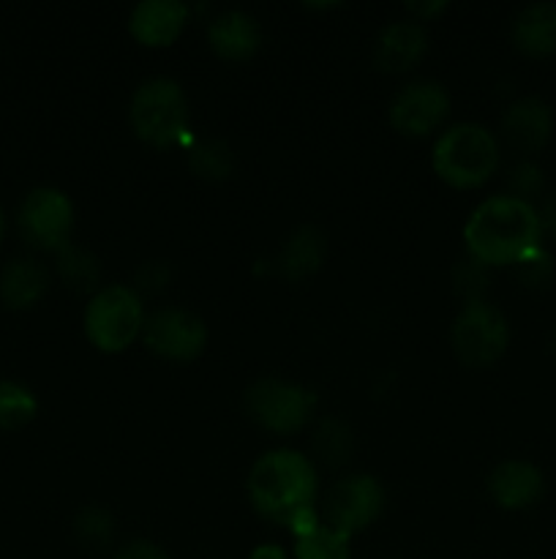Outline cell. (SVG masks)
I'll return each mask as SVG.
<instances>
[{"label":"cell","instance_id":"1","mask_svg":"<svg viewBox=\"0 0 556 559\" xmlns=\"http://www.w3.org/2000/svg\"><path fill=\"white\" fill-rule=\"evenodd\" d=\"M467 254L485 267H516L543 246V224L534 202L501 194L480 202L463 227Z\"/></svg>","mask_w":556,"mask_h":559},{"label":"cell","instance_id":"2","mask_svg":"<svg viewBox=\"0 0 556 559\" xmlns=\"http://www.w3.org/2000/svg\"><path fill=\"white\" fill-rule=\"evenodd\" d=\"M249 502L262 519L281 527H292L294 519L316 508L319 478L311 459L292 448L267 451L251 464L245 478Z\"/></svg>","mask_w":556,"mask_h":559},{"label":"cell","instance_id":"3","mask_svg":"<svg viewBox=\"0 0 556 559\" xmlns=\"http://www.w3.org/2000/svg\"><path fill=\"white\" fill-rule=\"evenodd\" d=\"M499 140L483 123H456L439 134L431 153V167L452 189H480L499 169Z\"/></svg>","mask_w":556,"mask_h":559},{"label":"cell","instance_id":"4","mask_svg":"<svg viewBox=\"0 0 556 559\" xmlns=\"http://www.w3.org/2000/svg\"><path fill=\"white\" fill-rule=\"evenodd\" d=\"M189 96L172 76H150L134 91L129 123L145 145L167 151L189 140Z\"/></svg>","mask_w":556,"mask_h":559},{"label":"cell","instance_id":"5","mask_svg":"<svg viewBox=\"0 0 556 559\" xmlns=\"http://www.w3.org/2000/svg\"><path fill=\"white\" fill-rule=\"evenodd\" d=\"M145 304L140 293L125 284H109L93 293L85 309V336L98 353L118 355L142 338Z\"/></svg>","mask_w":556,"mask_h":559},{"label":"cell","instance_id":"6","mask_svg":"<svg viewBox=\"0 0 556 559\" xmlns=\"http://www.w3.org/2000/svg\"><path fill=\"white\" fill-rule=\"evenodd\" d=\"M316 393L300 382L265 377L245 388V415L273 435H298L316 413Z\"/></svg>","mask_w":556,"mask_h":559},{"label":"cell","instance_id":"7","mask_svg":"<svg viewBox=\"0 0 556 559\" xmlns=\"http://www.w3.org/2000/svg\"><path fill=\"white\" fill-rule=\"evenodd\" d=\"M452 353L469 369H488L510 347V322L488 300H467L450 328Z\"/></svg>","mask_w":556,"mask_h":559},{"label":"cell","instance_id":"8","mask_svg":"<svg viewBox=\"0 0 556 559\" xmlns=\"http://www.w3.org/2000/svg\"><path fill=\"white\" fill-rule=\"evenodd\" d=\"M385 511V486L374 475H349L338 480L322 502V516L336 533L352 535L368 530Z\"/></svg>","mask_w":556,"mask_h":559},{"label":"cell","instance_id":"9","mask_svg":"<svg viewBox=\"0 0 556 559\" xmlns=\"http://www.w3.org/2000/svg\"><path fill=\"white\" fill-rule=\"evenodd\" d=\"M207 325L185 309H158L147 314L142 342L156 358L172 364H191L207 347Z\"/></svg>","mask_w":556,"mask_h":559},{"label":"cell","instance_id":"10","mask_svg":"<svg viewBox=\"0 0 556 559\" xmlns=\"http://www.w3.org/2000/svg\"><path fill=\"white\" fill-rule=\"evenodd\" d=\"M450 107V93L442 82L414 80L392 96L387 118H390V126L398 134L420 140V136L434 134L445 123Z\"/></svg>","mask_w":556,"mask_h":559},{"label":"cell","instance_id":"11","mask_svg":"<svg viewBox=\"0 0 556 559\" xmlns=\"http://www.w3.org/2000/svg\"><path fill=\"white\" fill-rule=\"evenodd\" d=\"M20 229L27 243L38 249H65L74 229V205L69 194L52 186L33 189L20 207Z\"/></svg>","mask_w":556,"mask_h":559},{"label":"cell","instance_id":"12","mask_svg":"<svg viewBox=\"0 0 556 559\" xmlns=\"http://www.w3.org/2000/svg\"><path fill=\"white\" fill-rule=\"evenodd\" d=\"M488 495L501 511H529L545 497V475L529 459H505L488 475Z\"/></svg>","mask_w":556,"mask_h":559},{"label":"cell","instance_id":"13","mask_svg":"<svg viewBox=\"0 0 556 559\" xmlns=\"http://www.w3.org/2000/svg\"><path fill=\"white\" fill-rule=\"evenodd\" d=\"M428 52V31L414 20H396L374 41V63L387 74H407Z\"/></svg>","mask_w":556,"mask_h":559},{"label":"cell","instance_id":"14","mask_svg":"<svg viewBox=\"0 0 556 559\" xmlns=\"http://www.w3.org/2000/svg\"><path fill=\"white\" fill-rule=\"evenodd\" d=\"M185 25H189V5L180 0H142L129 14L131 38L150 49L178 41Z\"/></svg>","mask_w":556,"mask_h":559},{"label":"cell","instance_id":"15","mask_svg":"<svg viewBox=\"0 0 556 559\" xmlns=\"http://www.w3.org/2000/svg\"><path fill=\"white\" fill-rule=\"evenodd\" d=\"M501 136L521 153H537L554 136V109L545 98L523 96L505 109Z\"/></svg>","mask_w":556,"mask_h":559},{"label":"cell","instance_id":"16","mask_svg":"<svg viewBox=\"0 0 556 559\" xmlns=\"http://www.w3.org/2000/svg\"><path fill=\"white\" fill-rule=\"evenodd\" d=\"M207 44L213 52L229 63H243L254 58L262 47V27L249 11H221L207 25Z\"/></svg>","mask_w":556,"mask_h":559},{"label":"cell","instance_id":"17","mask_svg":"<svg viewBox=\"0 0 556 559\" xmlns=\"http://www.w3.org/2000/svg\"><path fill=\"white\" fill-rule=\"evenodd\" d=\"M327 257V240L311 224L294 229L287 240H283L281 251H278V271L287 282H305V278L316 276L325 265Z\"/></svg>","mask_w":556,"mask_h":559},{"label":"cell","instance_id":"18","mask_svg":"<svg viewBox=\"0 0 556 559\" xmlns=\"http://www.w3.org/2000/svg\"><path fill=\"white\" fill-rule=\"evenodd\" d=\"M512 44L527 58L556 55V3H532L512 20Z\"/></svg>","mask_w":556,"mask_h":559},{"label":"cell","instance_id":"19","mask_svg":"<svg viewBox=\"0 0 556 559\" xmlns=\"http://www.w3.org/2000/svg\"><path fill=\"white\" fill-rule=\"evenodd\" d=\"M49 287V276L36 260H14L5 265L0 276V298L11 309H31L44 298Z\"/></svg>","mask_w":556,"mask_h":559},{"label":"cell","instance_id":"20","mask_svg":"<svg viewBox=\"0 0 556 559\" xmlns=\"http://www.w3.org/2000/svg\"><path fill=\"white\" fill-rule=\"evenodd\" d=\"M189 169L196 178L221 183L234 173V151L223 140L194 142L189 151Z\"/></svg>","mask_w":556,"mask_h":559},{"label":"cell","instance_id":"21","mask_svg":"<svg viewBox=\"0 0 556 559\" xmlns=\"http://www.w3.org/2000/svg\"><path fill=\"white\" fill-rule=\"evenodd\" d=\"M311 445H314L316 459H319L322 464L338 467V464L349 462L354 440H352V431H349V426L343 424V420L325 418L319 426H316Z\"/></svg>","mask_w":556,"mask_h":559},{"label":"cell","instance_id":"22","mask_svg":"<svg viewBox=\"0 0 556 559\" xmlns=\"http://www.w3.org/2000/svg\"><path fill=\"white\" fill-rule=\"evenodd\" d=\"M38 413V402L31 388L20 382L0 380V429H22Z\"/></svg>","mask_w":556,"mask_h":559},{"label":"cell","instance_id":"23","mask_svg":"<svg viewBox=\"0 0 556 559\" xmlns=\"http://www.w3.org/2000/svg\"><path fill=\"white\" fill-rule=\"evenodd\" d=\"M58 271L63 276V282L74 289H101V265H98L96 257L85 249H76V246H65L58 251Z\"/></svg>","mask_w":556,"mask_h":559},{"label":"cell","instance_id":"24","mask_svg":"<svg viewBox=\"0 0 556 559\" xmlns=\"http://www.w3.org/2000/svg\"><path fill=\"white\" fill-rule=\"evenodd\" d=\"M294 559H352L347 535L319 524L314 533L294 538Z\"/></svg>","mask_w":556,"mask_h":559},{"label":"cell","instance_id":"25","mask_svg":"<svg viewBox=\"0 0 556 559\" xmlns=\"http://www.w3.org/2000/svg\"><path fill=\"white\" fill-rule=\"evenodd\" d=\"M74 535L85 549H107L114 538L112 513L101 506H85L74 519Z\"/></svg>","mask_w":556,"mask_h":559},{"label":"cell","instance_id":"26","mask_svg":"<svg viewBox=\"0 0 556 559\" xmlns=\"http://www.w3.org/2000/svg\"><path fill=\"white\" fill-rule=\"evenodd\" d=\"M518 278L523 282V287L529 289H543L554 282V257L540 246V249L529 251L521 262L516 265Z\"/></svg>","mask_w":556,"mask_h":559},{"label":"cell","instance_id":"27","mask_svg":"<svg viewBox=\"0 0 556 559\" xmlns=\"http://www.w3.org/2000/svg\"><path fill=\"white\" fill-rule=\"evenodd\" d=\"M507 183H510V197H518V200L523 202H532L534 197L543 194L545 189L543 169H540L534 162H521L510 169Z\"/></svg>","mask_w":556,"mask_h":559},{"label":"cell","instance_id":"28","mask_svg":"<svg viewBox=\"0 0 556 559\" xmlns=\"http://www.w3.org/2000/svg\"><path fill=\"white\" fill-rule=\"evenodd\" d=\"M485 271H488V267L480 265V262H474L472 257H469V260L456 271L458 289H461L469 300H483L480 298V293H483L485 282H488V273Z\"/></svg>","mask_w":556,"mask_h":559},{"label":"cell","instance_id":"29","mask_svg":"<svg viewBox=\"0 0 556 559\" xmlns=\"http://www.w3.org/2000/svg\"><path fill=\"white\" fill-rule=\"evenodd\" d=\"M169 278H172V271L164 262H145V267L136 273V284L142 289H147V293H156V289L167 287Z\"/></svg>","mask_w":556,"mask_h":559},{"label":"cell","instance_id":"30","mask_svg":"<svg viewBox=\"0 0 556 559\" xmlns=\"http://www.w3.org/2000/svg\"><path fill=\"white\" fill-rule=\"evenodd\" d=\"M114 559H169L167 551L161 546H156L153 540H129L125 546H120Z\"/></svg>","mask_w":556,"mask_h":559},{"label":"cell","instance_id":"31","mask_svg":"<svg viewBox=\"0 0 556 559\" xmlns=\"http://www.w3.org/2000/svg\"><path fill=\"white\" fill-rule=\"evenodd\" d=\"M540 224H543V235H551L556 240V191L543 197V205L537 207Z\"/></svg>","mask_w":556,"mask_h":559},{"label":"cell","instance_id":"32","mask_svg":"<svg viewBox=\"0 0 556 559\" xmlns=\"http://www.w3.org/2000/svg\"><path fill=\"white\" fill-rule=\"evenodd\" d=\"M445 9H447V3H442V0H436V3H407L409 20L420 22V25L428 20H434V16H439Z\"/></svg>","mask_w":556,"mask_h":559},{"label":"cell","instance_id":"33","mask_svg":"<svg viewBox=\"0 0 556 559\" xmlns=\"http://www.w3.org/2000/svg\"><path fill=\"white\" fill-rule=\"evenodd\" d=\"M249 559H289V557H287V551L281 549V546L262 544V546H256L254 551H251Z\"/></svg>","mask_w":556,"mask_h":559},{"label":"cell","instance_id":"34","mask_svg":"<svg viewBox=\"0 0 556 559\" xmlns=\"http://www.w3.org/2000/svg\"><path fill=\"white\" fill-rule=\"evenodd\" d=\"M3 235H5V216L3 211H0V240H3Z\"/></svg>","mask_w":556,"mask_h":559},{"label":"cell","instance_id":"35","mask_svg":"<svg viewBox=\"0 0 556 559\" xmlns=\"http://www.w3.org/2000/svg\"><path fill=\"white\" fill-rule=\"evenodd\" d=\"M551 353H554V358H556V331L551 333Z\"/></svg>","mask_w":556,"mask_h":559}]
</instances>
